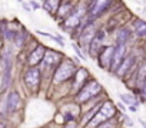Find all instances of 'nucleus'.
<instances>
[{"instance_id":"12","label":"nucleus","mask_w":146,"mask_h":128,"mask_svg":"<svg viewBox=\"0 0 146 128\" xmlns=\"http://www.w3.org/2000/svg\"><path fill=\"white\" fill-rule=\"evenodd\" d=\"M96 32H98V30L93 27L92 23H90V25H86V27H82V32H80V36H79L82 45H85V46L89 49V45H90L92 39L95 38Z\"/></svg>"},{"instance_id":"27","label":"nucleus","mask_w":146,"mask_h":128,"mask_svg":"<svg viewBox=\"0 0 146 128\" xmlns=\"http://www.w3.org/2000/svg\"><path fill=\"white\" fill-rule=\"evenodd\" d=\"M29 5H32V7H33L35 10H37V9H40V5H39L37 2H35V0H32V2H30Z\"/></svg>"},{"instance_id":"2","label":"nucleus","mask_w":146,"mask_h":128,"mask_svg":"<svg viewBox=\"0 0 146 128\" xmlns=\"http://www.w3.org/2000/svg\"><path fill=\"white\" fill-rule=\"evenodd\" d=\"M100 91H102V85H100L98 81H95V79H89V81L78 91L75 99H76L78 104H85V102H88L89 99L95 98Z\"/></svg>"},{"instance_id":"31","label":"nucleus","mask_w":146,"mask_h":128,"mask_svg":"<svg viewBox=\"0 0 146 128\" xmlns=\"http://www.w3.org/2000/svg\"><path fill=\"white\" fill-rule=\"evenodd\" d=\"M139 122H140V125H142L143 128H146V122H145L143 119H139Z\"/></svg>"},{"instance_id":"15","label":"nucleus","mask_w":146,"mask_h":128,"mask_svg":"<svg viewBox=\"0 0 146 128\" xmlns=\"http://www.w3.org/2000/svg\"><path fill=\"white\" fill-rule=\"evenodd\" d=\"M100 114H103L105 117H106V119H110L112 117H115V114H116V107H115V104L112 102V101H105V102H102L100 104V111H99Z\"/></svg>"},{"instance_id":"25","label":"nucleus","mask_w":146,"mask_h":128,"mask_svg":"<svg viewBox=\"0 0 146 128\" xmlns=\"http://www.w3.org/2000/svg\"><path fill=\"white\" fill-rule=\"evenodd\" d=\"M73 49H75V52H76V55L80 58V59H85V56H83V53H82V50H80V48L76 45V43H73Z\"/></svg>"},{"instance_id":"9","label":"nucleus","mask_w":146,"mask_h":128,"mask_svg":"<svg viewBox=\"0 0 146 128\" xmlns=\"http://www.w3.org/2000/svg\"><path fill=\"white\" fill-rule=\"evenodd\" d=\"M105 38H106V32H105L103 29H98L95 38L92 39V42H90V45H89V55H90V56L98 58L99 52L105 48V46H103Z\"/></svg>"},{"instance_id":"20","label":"nucleus","mask_w":146,"mask_h":128,"mask_svg":"<svg viewBox=\"0 0 146 128\" xmlns=\"http://www.w3.org/2000/svg\"><path fill=\"white\" fill-rule=\"evenodd\" d=\"M99 111H100V109H99ZM105 121H108V119H106V117H105L103 114L98 112V114L92 118V121L88 124V128H98V127H99L100 124H103Z\"/></svg>"},{"instance_id":"29","label":"nucleus","mask_w":146,"mask_h":128,"mask_svg":"<svg viewBox=\"0 0 146 128\" xmlns=\"http://www.w3.org/2000/svg\"><path fill=\"white\" fill-rule=\"evenodd\" d=\"M137 107H139V104H135V105H130L129 109H130L132 112H136V111H137Z\"/></svg>"},{"instance_id":"14","label":"nucleus","mask_w":146,"mask_h":128,"mask_svg":"<svg viewBox=\"0 0 146 128\" xmlns=\"http://www.w3.org/2000/svg\"><path fill=\"white\" fill-rule=\"evenodd\" d=\"M73 78H75V82H73V88H75L76 91H79V89L89 81V74H88V71H86L85 68H79L78 72H76V75L73 76Z\"/></svg>"},{"instance_id":"33","label":"nucleus","mask_w":146,"mask_h":128,"mask_svg":"<svg viewBox=\"0 0 146 128\" xmlns=\"http://www.w3.org/2000/svg\"><path fill=\"white\" fill-rule=\"evenodd\" d=\"M43 2H47V0H43Z\"/></svg>"},{"instance_id":"18","label":"nucleus","mask_w":146,"mask_h":128,"mask_svg":"<svg viewBox=\"0 0 146 128\" xmlns=\"http://www.w3.org/2000/svg\"><path fill=\"white\" fill-rule=\"evenodd\" d=\"M133 32L137 38H145L146 35V22L142 19H136L133 22Z\"/></svg>"},{"instance_id":"21","label":"nucleus","mask_w":146,"mask_h":128,"mask_svg":"<svg viewBox=\"0 0 146 128\" xmlns=\"http://www.w3.org/2000/svg\"><path fill=\"white\" fill-rule=\"evenodd\" d=\"M10 81H12V65H9V66L5 68L3 79H2V88H7L10 85Z\"/></svg>"},{"instance_id":"3","label":"nucleus","mask_w":146,"mask_h":128,"mask_svg":"<svg viewBox=\"0 0 146 128\" xmlns=\"http://www.w3.org/2000/svg\"><path fill=\"white\" fill-rule=\"evenodd\" d=\"M86 12H88V9L85 7V6H76L75 9H73V12L66 17V20H64V29L67 30H72V29H78L79 26H80V23H82V20H83V17H85V15H86Z\"/></svg>"},{"instance_id":"26","label":"nucleus","mask_w":146,"mask_h":128,"mask_svg":"<svg viewBox=\"0 0 146 128\" xmlns=\"http://www.w3.org/2000/svg\"><path fill=\"white\" fill-rule=\"evenodd\" d=\"M62 39H63V38H62L60 35H56V36H53V40H54V42H57L60 46H64V42H63Z\"/></svg>"},{"instance_id":"6","label":"nucleus","mask_w":146,"mask_h":128,"mask_svg":"<svg viewBox=\"0 0 146 128\" xmlns=\"http://www.w3.org/2000/svg\"><path fill=\"white\" fill-rule=\"evenodd\" d=\"M25 84L29 89L32 91H37V88L40 86V81H42V72L39 68H29L25 72Z\"/></svg>"},{"instance_id":"30","label":"nucleus","mask_w":146,"mask_h":128,"mask_svg":"<svg viewBox=\"0 0 146 128\" xmlns=\"http://www.w3.org/2000/svg\"><path fill=\"white\" fill-rule=\"evenodd\" d=\"M64 128H76V122H69V125H66Z\"/></svg>"},{"instance_id":"11","label":"nucleus","mask_w":146,"mask_h":128,"mask_svg":"<svg viewBox=\"0 0 146 128\" xmlns=\"http://www.w3.org/2000/svg\"><path fill=\"white\" fill-rule=\"evenodd\" d=\"M47 49H44L43 45H37L29 55L27 58V63H29V68H37L39 63H42L43 58H44V53H46Z\"/></svg>"},{"instance_id":"1","label":"nucleus","mask_w":146,"mask_h":128,"mask_svg":"<svg viewBox=\"0 0 146 128\" xmlns=\"http://www.w3.org/2000/svg\"><path fill=\"white\" fill-rule=\"evenodd\" d=\"M78 72V66L75 65V62L72 59H63L62 63L56 68L53 72V84L59 85L62 82H66L67 79H72Z\"/></svg>"},{"instance_id":"24","label":"nucleus","mask_w":146,"mask_h":128,"mask_svg":"<svg viewBox=\"0 0 146 128\" xmlns=\"http://www.w3.org/2000/svg\"><path fill=\"white\" fill-rule=\"evenodd\" d=\"M98 128H116V127H115V122H112L110 119H108V121H105L103 124H100Z\"/></svg>"},{"instance_id":"17","label":"nucleus","mask_w":146,"mask_h":128,"mask_svg":"<svg viewBox=\"0 0 146 128\" xmlns=\"http://www.w3.org/2000/svg\"><path fill=\"white\" fill-rule=\"evenodd\" d=\"M146 82V62H143L142 65L139 66V69L136 71V78H135V85L142 89L143 84Z\"/></svg>"},{"instance_id":"13","label":"nucleus","mask_w":146,"mask_h":128,"mask_svg":"<svg viewBox=\"0 0 146 128\" xmlns=\"http://www.w3.org/2000/svg\"><path fill=\"white\" fill-rule=\"evenodd\" d=\"M22 105V99H20V95L19 92L16 91H12L9 95H7V99H6V107H7V111L9 112H16Z\"/></svg>"},{"instance_id":"28","label":"nucleus","mask_w":146,"mask_h":128,"mask_svg":"<svg viewBox=\"0 0 146 128\" xmlns=\"http://www.w3.org/2000/svg\"><path fill=\"white\" fill-rule=\"evenodd\" d=\"M140 92H142V97H143V99L146 101V82L143 84V86H142V89H140Z\"/></svg>"},{"instance_id":"5","label":"nucleus","mask_w":146,"mask_h":128,"mask_svg":"<svg viewBox=\"0 0 146 128\" xmlns=\"http://www.w3.org/2000/svg\"><path fill=\"white\" fill-rule=\"evenodd\" d=\"M64 59V55L57 52V50H52V49H47L46 53H44V58L42 60L44 69H53V72L56 71V68L62 63V60Z\"/></svg>"},{"instance_id":"7","label":"nucleus","mask_w":146,"mask_h":128,"mask_svg":"<svg viewBox=\"0 0 146 128\" xmlns=\"http://www.w3.org/2000/svg\"><path fill=\"white\" fill-rule=\"evenodd\" d=\"M126 56H127V45H116L115 43V52H113V58H112L109 72L115 74Z\"/></svg>"},{"instance_id":"19","label":"nucleus","mask_w":146,"mask_h":128,"mask_svg":"<svg viewBox=\"0 0 146 128\" xmlns=\"http://www.w3.org/2000/svg\"><path fill=\"white\" fill-rule=\"evenodd\" d=\"M60 3H62V0H47V2H44L43 7L49 13H57V10L60 7Z\"/></svg>"},{"instance_id":"8","label":"nucleus","mask_w":146,"mask_h":128,"mask_svg":"<svg viewBox=\"0 0 146 128\" xmlns=\"http://www.w3.org/2000/svg\"><path fill=\"white\" fill-rule=\"evenodd\" d=\"M113 5V0H96L95 5L89 9V19L95 20L103 13H106Z\"/></svg>"},{"instance_id":"10","label":"nucleus","mask_w":146,"mask_h":128,"mask_svg":"<svg viewBox=\"0 0 146 128\" xmlns=\"http://www.w3.org/2000/svg\"><path fill=\"white\" fill-rule=\"evenodd\" d=\"M113 52H115V46H105L99 55H98V65L102 69L109 71L110 63H112V58H113Z\"/></svg>"},{"instance_id":"23","label":"nucleus","mask_w":146,"mask_h":128,"mask_svg":"<svg viewBox=\"0 0 146 128\" xmlns=\"http://www.w3.org/2000/svg\"><path fill=\"white\" fill-rule=\"evenodd\" d=\"M25 40H26V33H25V32H23V33H17V35H16L15 42H16V46H17V48H22V46H23V43H25Z\"/></svg>"},{"instance_id":"4","label":"nucleus","mask_w":146,"mask_h":128,"mask_svg":"<svg viewBox=\"0 0 146 128\" xmlns=\"http://www.w3.org/2000/svg\"><path fill=\"white\" fill-rule=\"evenodd\" d=\"M136 63H137V56H136V53H129V55L123 59V62L120 63V66L117 68V71L115 72V75H116L117 78H120V79H125V78H126L127 75H130V72L135 69Z\"/></svg>"},{"instance_id":"35","label":"nucleus","mask_w":146,"mask_h":128,"mask_svg":"<svg viewBox=\"0 0 146 128\" xmlns=\"http://www.w3.org/2000/svg\"><path fill=\"white\" fill-rule=\"evenodd\" d=\"M145 38H146V35H145Z\"/></svg>"},{"instance_id":"34","label":"nucleus","mask_w":146,"mask_h":128,"mask_svg":"<svg viewBox=\"0 0 146 128\" xmlns=\"http://www.w3.org/2000/svg\"><path fill=\"white\" fill-rule=\"evenodd\" d=\"M19 2H22V0H19Z\"/></svg>"},{"instance_id":"22","label":"nucleus","mask_w":146,"mask_h":128,"mask_svg":"<svg viewBox=\"0 0 146 128\" xmlns=\"http://www.w3.org/2000/svg\"><path fill=\"white\" fill-rule=\"evenodd\" d=\"M120 99H122L123 104H126V105H129V107L137 104L136 97H132V95H129V94H122V95H120Z\"/></svg>"},{"instance_id":"16","label":"nucleus","mask_w":146,"mask_h":128,"mask_svg":"<svg viewBox=\"0 0 146 128\" xmlns=\"http://www.w3.org/2000/svg\"><path fill=\"white\" fill-rule=\"evenodd\" d=\"M130 29L129 27H120L116 33V45H127V42L130 40Z\"/></svg>"},{"instance_id":"32","label":"nucleus","mask_w":146,"mask_h":128,"mask_svg":"<svg viewBox=\"0 0 146 128\" xmlns=\"http://www.w3.org/2000/svg\"><path fill=\"white\" fill-rule=\"evenodd\" d=\"M119 108H120V109H122V111H126V108H125V107H123V104H119Z\"/></svg>"}]
</instances>
